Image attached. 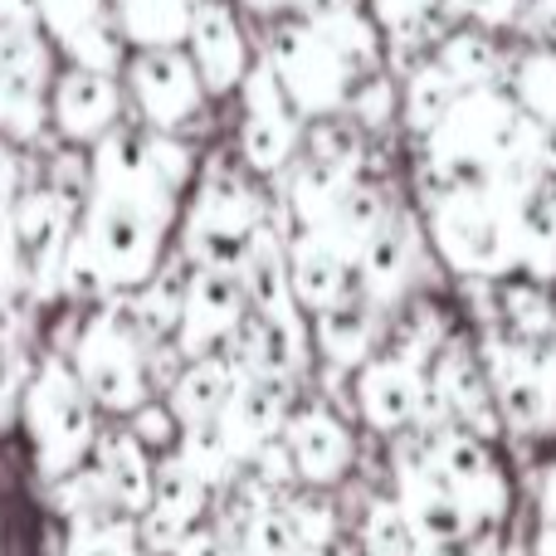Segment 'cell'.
I'll list each match as a JSON object with an SVG mask.
<instances>
[{"mask_svg": "<svg viewBox=\"0 0 556 556\" xmlns=\"http://www.w3.org/2000/svg\"><path fill=\"white\" fill-rule=\"evenodd\" d=\"M269 64L298 113H337L352 98L356 78H362L307 15H278L269 39Z\"/></svg>", "mask_w": 556, "mask_h": 556, "instance_id": "6da1fadb", "label": "cell"}, {"mask_svg": "<svg viewBox=\"0 0 556 556\" xmlns=\"http://www.w3.org/2000/svg\"><path fill=\"white\" fill-rule=\"evenodd\" d=\"M49 117V45L45 29L0 25V132L35 142Z\"/></svg>", "mask_w": 556, "mask_h": 556, "instance_id": "7a4b0ae2", "label": "cell"}, {"mask_svg": "<svg viewBox=\"0 0 556 556\" xmlns=\"http://www.w3.org/2000/svg\"><path fill=\"white\" fill-rule=\"evenodd\" d=\"M127 93H132V103L147 113V123L162 127V132L186 127L205 103V84L181 45L137 49V54L127 59Z\"/></svg>", "mask_w": 556, "mask_h": 556, "instance_id": "3957f363", "label": "cell"}, {"mask_svg": "<svg viewBox=\"0 0 556 556\" xmlns=\"http://www.w3.org/2000/svg\"><path fill=\"white\" fill-rule=\"evenodd\" d=\"M29 425H35L39 464L49 473H64L84 459L88 444V401L78 391L74 376H64L59 366H49L29 391Z\"/></svg>", "mask_w": 556, "mask_h": 556, "instance_id": "277c9868", "label": "cell"}, {"mask_svg": "<svg viewBox=\"0 0 556 556\" xmlns=\"http://www.w3.org/2000/svg\"><path fill=\"white\" fill-rule=\"evenodd\" d=\"M39 29L84 68H123V29L113 0H35Z\"/></svg>", "mask_w": 556, "mask_h": 556, "instance_id": "5b68a950", "label": "cell"}, {"mask_svg": "<svg viewBox=\"0 0 556 556\" xmlns=\"http://www.w3.org/2000/svg\"><path fill=\"white\" fill-rule=\"evenodd\" d=\"M244 132H240V147H244V162L254 172H274V166L288 162L293 152V137H298V108L288 98V88L278 84L274 64H250L244 74Z\"/></svg>", "mask_w": 556, "mask_h": 556, "instance_id": "8992f818", "label": "cell"}, {"mask_svg": "<svg viewBox=\"0 0 556 556\" xmlns=\"http://www.w3.org/2000/svg\"><path fill=\"white\" fill-rule=\"evenodd\" d=\"M78 381L88 386V395L103 405H127L142 401V356H137V332L123 327V317H98L88 327L84 346H78Z\"/></svg>", "mask_w": 556, "mask_h": 556, "instance_id": "52a82bcc", "label": "cell"}, {"mask_svg": "<svg viewBox=\"0 0 556 556\" xmlns=\"http://www.w3.org/2000/svg\"><path fill=\"white\" fill-rule=\"evenodd\" d=\"M186 54L201 74L205 93H230L250 74V39L235 15V0H195L191 29H186Z\"/></svg>", "mask_w": 556, "mask_h": 556, "instance_id": "ba28073f", "label": "cell"}, {"mask_svg": "<svg viewBox=\"0 0 556 556\" xmlns=\"http://www.w3.org/2000/svg\"><path fill=\"white\" fill-rule=\"evenodd\" d=\"M117 113H123V93H117L108 68L74 64L49 88V117H54L59 132L74 137V142H103L117 127Z\"/></svg>", "mask_w": 556, "mask_h": 556, "instance_id": "9c48e42d", "label": "cell"}, {"mask_svg": "<svg viewBox=\"0 0 556 556\" xmlns=\"http://www.w3.org/2000/svg\"><path fill=\"white\" fill-rule=\"evenodd\" d=\"M240 283H235L225 269H205L195 278L191 288H186V303H181V342L191 346V352H201V346L220 342L225 332H235V323H240Z\"/></svg>", "mask_w": 556, "mask_h": 556, "instance_id": "30bf717a", "label": "cell"}, {"mask_svg": "<svg viewBox=\"0 0 556 556\" xmlns=\"http://www.w3.org/2000/svg\"><path fill=\"white\" fill-rule=\"evenodd\" d=\"M288 450H293L298 473L317 479V483L342 479L346 464H352V440H346V430L327 410L293 415V425H288Z\"/></svg>", "mask_w": 556, "mask_h": 556, "instance_id": "8fae6325", "label": "cell"}, {"mask_svg": "<svg viewBox=\"0 0 556 556\" xmlns=\"http://www.w3.org/2000/svg\"><path fill=\"white\" fill-rule=\"evenodd\" d=\"M356 395H362V410L376 430H395V425H405L415 410H420V381H415L410 362L366 366Z\"/></svg>", "mask_w": 556, "mask_h": 556, "instance_id": "7c38bea8", "label": "cell"}, {"mask_svg": "<svg viewBox=\"0 0 556 556\" xmlns=\"http://www.w3.org/2000/svg\"><path fill=\"white\" fill-rule=\"evenodd\" d=\"M117 29L132 49H162V45H186L195 0H113Z\"/></svg>", "mask_w": 556, "mask_h": 556, "instance_id": "4fadbf2b", "label": "cell"}, {"mask_svg": "<svg viewBox=\"0 0 556 556\" xmlns=\"http://www.w3.org/2000/svg\"><path fill=\"white\" fill-rule=\"evenodd\" d=\"M434 59H440V68L459 88H489L503 68V54H498V45H493L489 25H473V20L450 29V35L440 39V49H434Z\"/></svg>", "mask_w": 556, "mask_h": 556, "instance_id": "5bb4252c", "label": "cell"}, {"mask_svg": "<svg viewBox=\"0 0 556 556\" xmlns=\"http://www.w3.org/2000/svg\"><path fill=\"white\" fill-rule=\"evenodd\" d=\"M201 503H205V479L201 473H191V464L186 459H172L162 469V479H156V513H152L156 538H162L166 547L181 542L186 532H191Z\"/></svg>", "mask_w": 556, "mask_h": 556, "instance_id": "9a60e30c", "label": "cell"}, {"mask_svg": "<svg viewBox=\"0 0 556 556\" xmlns=\"http://www.w3.org/2000/svg\"><path fill=\"white\" fill-rule=\"evenodd\" d=\"M346 274H352V264H346L342 254H337L332 244L317 235V240L298 244L288 288H293L303 303H313V307H332V303H342V298H346Z\"/></svg>", "mask_w": 556, "mask_h": 556, "instance_id": "2e32d148", "label": "cell"}, {"mask_svg": "<svg viewBox=\"0 0 556 556\" xmlns=\"http://www.w3.org/2000/svg\"><path fill=\"white\" fill-rule=\"evenodd\" d=\"M274 430H278V395L269 386H244L235 401H225L220 434L235 459H240V454H260Z\"/></svg>", "mask_w": 556, "mask_h": 556, "instance_id": "e0dca14e", "label": "cell"}, {"mask_svg": "<svg viewBox=\"0 0 556 556\" xmlns=\"http://www.w3.org/2000/svg\"><path fill=\"white\" fill-rule=\"evenodd\" d=\"M513 98L518 108L542 127H556V49H528V54L513 64Z\"/></svg>", "mask_w": 556, "mask_h": 556, "instance_id": "ac0fdd59", "label": "cell"}, {"mask_svg": "<svg viewBox=\"0 0 556 556\" xmlns=\"http://www.w3.org/2000/svg\"><path fill=\"white\" fill-rule=\"evenodd\" d=\"M459 93H464V88L454 84L450 74H444L440 59L420 64L410 74V88H405V117H410V127H415V132H434Z\"/></svg>", "mask_w": 556, "mask_h": 556, "instance_id": "d6986e66", "label": "cell"}, {"mask_svg": "<svg viewBox=\"0 0 556 556\" xmlns=\"http://www.w3.org/2000/svg\"><path fill=\"white\" fill-rule=\"evenodd\" d=\"M103 489L113 493L123 508H147V498H152V473H147L142 440H137V434H127V440H108Z\"/></svg>", "mask_w": 556, "mask_h": 556, "instance_id": "ffe728a7", "label": "cell"}, {"mask_svg": "<svg viewBox=\"0 0 556 556\" xmlns=\"http://www.w3.org/2000/svg\"><path fill=\"white\" fill-rule=\"evenodd\" d=\"M434 15H454L444 0H371V20L391 35V45L420 49L434 39Z\"/></svg>", "mask_w": 556, "mask_h": 556, "instance_id": "44dd1931", "label": "cell"}, {"mask_svg": "<svg viewBox=\"0 0 556 556\" xmlns=\"http://www.w3.org/2000/svg\"><path fill=\"white\" fill-rule=\"evenodd\" d=\"M225 401H230V376H225V366H215V362L191 366V371L181 376V386H176V415L191 425L215 420V415L225 410Z\"/></svg>", "mask_w": 556, "mask_h": 556, "instance_id": "7402d4cb", "label": "cell"}, {"mask_svg": "<svg viewBox=\"0 0 556 556\" xmlns=\"http://www.w3.org/2000/svg\"><path fill=\"white\" fill-rule=\"evenodd\" d=\"M440 386H444V395L454 401V410H459L464 420H473L483 434L498 430V420H493V401H489V386L479 381V366H473L464 352H454L450 362H444Z\"/></svg>", "mask_w": 556, "mask_h": 556, "instance_id": "603a6c76", "label": "cell"}, {"mask_svg": "<svg viewBox=\"0 0 556 556\" xmlns=\"http://www.w3.org/2000/svg\"><path fill=\"white\" fill-rule=\"evenodd\" d=\"M68 556H132V528L117 508H88L74 522V552Z\"/></svg>", "mask_w": 556, "mask_h": 556, "instance_id": "cb8c5ba5", "label": "cell"}, {"mask_svg": "<svg viewBox=\"0 0 556 556\" xmlns=\"http://www.w3.org/2000/svg\"><path fill=\"white\" fill-rule=\"evenodd\" d=\"M317 342H323V352L332 356L337 366H356V356L366 352V317L356 313L346 298L323 307V332H317Z\"/></svg>", "mask_w": 556, "mask_h": 556, "instance_id": "d4e9b609", "label": "cell"}, {"mask_svg": "<svg viewBox=\"0 0 556 556\" xmlns=\"http://www.w3.org/2000/svg\"><path fill=\"white\" fill-rule=\"evenodd\" d=\"M362 278H366V288H371L376 298H391L395 293V283H401V274H405V244H401V235L395 230H376L371 235V244L362 250Z\"/></svg>", "mask_w": 556, "mask_h": 556, "instance_id": "484cf974", "label": "cell"}, {"mask_svg": "<svg viewBox=\"0 0 556 556\" xmlns=\"http://www.w3.org/2000/svg\"><path fill=\"white\" fill-rule=\"evenodd\" d=\"M298 528L288 513H260L244 522V556H298Z\"/></svg>", "mask_w": 556, "mask_h": 556, "instance_id": "4316f807", "label": "cell"}, {"mask_svg": "<svg viewBox=\"0 0 556 556\" xmlns=\"http://www.w3.org/2000/svg\"><path fill=\"white\" fill-rule=\"evenodd\" d=\"M410 522H405V513L395 508H376L371 522H366V547L371 556H410Z\"/></svg>", "mask_w": 556, "mask_h": 556, "instance_id": "83f0119b", "label": "cell"}, {"mask_svg": "<svg viewBox=\"0 0 556 556\" xmlns=\"http://www.w3.org/2000/svg\"><path fill=\"white\" fill-rule=\"evenodd\" d=\"M503 307H508V317H513V332H522V337L552 332V303L538 288H513V293H503Z\"/></svg>", "mask_w": 556, "mask_h": 556, "instance_id": "f1b7e54d", "label": "cell"}, {"mask_svg": "<svg viewBox=\"0 0 556 556\" xmlns=\"http://www.w3.org/2000/svg\"><path fill=\"white\" fill-rule=\"evenodd\" d=\"M444 5H450L459 20H473V25L498 29V25H508V20H518L522 0H444Z\"/></svg>", "mask_w": 556, "mask_h": 556, "instance_id": "f546056e", "label": "cell"}, {"mask_svg": "<svg viewBox=\"0 0 556 556\" xmlns=\"http://www.w3.org/2000/svg\"><path fill=\"white\" fill-rule=\"evenodd\" d=\"M244 10H254V15H323V10H337L346 5V0H240Z\"/></svg>", "mask_w": 556, "mask_h": 556, "instance_id": "4dcf8cb0", "label": "cell"}, {"mask_svg": "<svg viewBox=\"0 0 556 556\" xmlns=\"http://www.w3.org/2000/svg\"><path fill=\"white\" fill-rule=\"evenodd\" d=\"M15 401H20V362L0 352V425L15 415Z\"/></svg>", "mask_w": 556, "mask_h": 556, "instance_id": "1f68e13d", "label": "cell"}, {"mask_svg": "<svg viewBox=\"0 0 556 556\" xmlns=\"http://www.w3.org/2000/svg\"><path fill=\"white\" fill-rule=\"evenodd\" d=\"M528 5V25L538 29L542 45H556V0H522Z\"/></svg>", "mask_w": 556, "mask_h": 556, "instance_id": "d6a6232c", "label": "cell"}, {"mask_svg": "<svg viewBox=\"0 0 556 556\" xmlns=\"http://www.w3.org/2000/svg\"><path fill=\"white\" fill-rule=\"evenodd\" d=\"M137 440H147V444H166L172 440V415H162V410H147L142 420H137Z\"/></svg>", "mask_w": 556, "mask_h": 556, "instance_id": "836d02e7", "label": "cell"}, {"mask_svg": "<svg viewBox=\"0 0 556 556\" xmlns=\"http://www.w3.org/2000/svg\"><path fill=\"white\" fill-rule=\"evenodd\" d=\"M0 25H15V29L39 25V15H35V0H0Z\"/></svg>", "mask_w": 556, "mask_h": 556, "instance_id": "e575fe53", "label": "cell"}, {"mask_svg": "<svg viewBox=\"0 0 556 556\" xmlns=\"http://www.w3.org/2000/svg\"><path fill=\"white\" fill-rule=\"evenodd\" d=\"M10 254H15V240H10V225H5V215H0V293H5V283H10Z\"/></svg>", "mask_w": 556, "mask_h": 556, "instance_id": "d590c367", "label": "cell"}, {"mask_svg": "<svg viewBox=\"0 0 556 556\" xmlns=\"http://www.w3.org/2000/svg\"><path fill=\"white\" fill-rule=\"evenodd\" d=\"M10 186H15V162H10V152H5V132H0V201L10 195Z\"/></svg>", "mask_w": 556, "mask_h": 556, "instance_id": "8d00e7d4", "label": "cell"}, {"mask_svg": "<svg viewBox=\"0 0 556 556\" xmlns=\"http://www.w3.org/2000/svg\"><path fill=\"white\" fill-rule=\"evenodd\" d=\"M538 556H556V522L547 532H542V542H538Z\"/></svg>", "mask_w": 556, "mask_h": 556, "instance_id": "74e56055", "label": "cell"}, {"mask_svg": "<svg viewBox=\"0 0 556 556\" xmlns=\"http://www.w3.org/2000/svg\"><path fill=\"white\" fill-rule=\"evenodd\" d=\"M434 556H483V552H473V547H454V542H444V547L434 552Z\"/></svg>", "mask_w": 556, "mask_h": 556, "instance_id": "f35d334b", "label": "cell"}, {"mask_svg": "<svg viewBox=\"0 0 556 556\" xmlns=\"http://www.w3.org/2000/svg\"><path fill=\"white\" fill-rule=\"evenodd\" d=\"M547 518L556 522V469H552V479H547Z\"/></svg>", "mask_w": 556, "mask_h": 556, "instance_id": "ab89813d", "label": "cell"}, {"mask_svg": "<svg viewBox=\"0 0 556 556\" xmlns=\"http://www.w3.org/2000/svg\"><path fill=\"white\" fill-rule=\"evenodd\" d=\"M513 556H522V552H513Z\"/></svg>", "mask_w": 556, "mask_h": 556, "instance_id": "60d3db41", "label": "cell"}]
</instances>
